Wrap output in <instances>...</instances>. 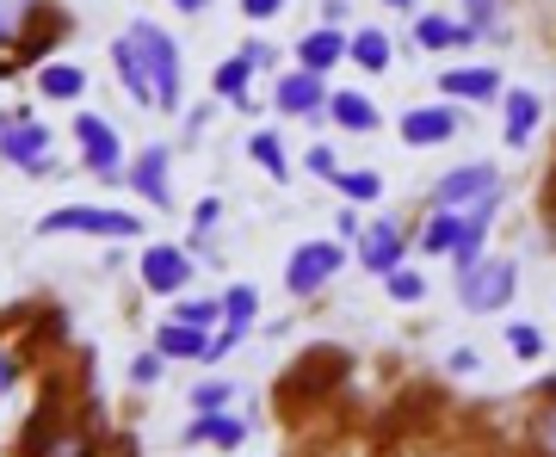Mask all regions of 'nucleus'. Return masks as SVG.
I'll return each mask as SVG.
<instances>
[{"mask_svg":"<svg viewBox=\"0 0 556 457\" xmlns=\"http://www.w3.org/2000/svg\"><path fill=\"white\" fill-rule=\"evenodd\" d=\"M346 383H353V353L334 346V340H316V346H303L298 365L278 378L273 402H278L285 420H303V415H316V408H328Z\"/></svg>","mask_w":556,"mask_h":457,"instance_id":"obj_1","label":"nucleus"},{"mask_svg":"<svg viewBox=\"0 0 556 457\" xmlns=\"http://www.w3.org/2000/svg\"><path fill=\"white\" fill-rule=\"evenodd\" d=\"M124 38L137 43L142 68H149V87H155V112H186V56L167 25H149V20H130Z\"/></svg>","mask_w":556,"mask_h":457,"instance_id":"obj_2","label":"nucleus"},{"mask_svg":"<svg viewBox=\"0 0 556 457\" xmlns=\"http://www.w3.org/2000/svg\"><path fill=\"white\" fill-rule=\"evenodd\" d=\"M75 402H80V396H75L62 378H43V396H38V408L25 415L20 439H13V457H43V452H50V445H56V439L80 420Z\"/></svg>","mask_w":556,"mask_h":457,"instance_id":"obj_3","label":"nucleus"},{"mask_svg":"<svg viewBox=\"0 0 556 457\" xmlns=\"http://www.w3.org/2000/svg\"><path fill=\"white\" fill-rule=\"evenodd\" d=\"M501 192H507V179H501L495 161H464V167H452V174L427 192V211H452V217H464V211L501 204Z\"/></svg>","mask_w":556,"mask_h":457,"instance_id":"obj_4","label":"nucleus"},{"mask_svg":"<svg viewBox=\"0 0 556 457\" xmlns=\"http://www.w3.org/2000/svg\"><path fill=\"white\" fill-rule=\"evenodd\" d=\"M38 236H100V241H137L142 217L137 211H112V204H62V211H43Z\"/></svg>","mask_w":556,"mask_h":457,"instance_id":"obj_5","label":"nucleus"},{"mask_svg":"<svg viewBox=\"0 0 556 457\" xmlns=\"http://www.w3.org/2000/svg\"><path fill=\"white\" fill-rule=\"evenodd\" d=\"M514 291H519V266L507 254H482L477 266L457 272V303H464L470 316H495V309H507Z\"/></svg>","mask_w":556,"mask_h":457,"instance_id":"obj_6","label":"nucleus"},{"mask_svg":"<svg viewBox=\"0 0 556 457\" xmlns=\"http://www.w3.org/2000/svg\"><path fill=\"white\" fill-rule=\"evenodd\" d=\"M56 137H50V124H38L31 112H0V161H13L25 179H43L50 167H56Z\"/></svg>","mask_w":556,"mask_h":457,"instance_id":"obj_7","label":"nucleus"},{"mask_svg":"<svg viewBox=\"0 0 556 457\" xmlns=\"http://www.w3.org/2000/svg\"><path fill=\"white\" fill-rule=\"evenodd\" d=\"M340 266H346V247L340 241H298L291 259H285V291L298 303H309L340 279Z\"/></svg>","mask_w":556,"mask_h":457,"instance_id":"obj_8","label":"nucleus"},{"mask_svg":"<svg viewBox=\"0 0 556 457\" xmlns=\"http://www.w3.org/2000/svg\"><path fill=\"white\" fill-rule=\"evenodd\" d=\"M204 259H192V247L179 241H149V254L137 259V284L149 297H186V284L199 279Z\"/></svg>","mask_w":556,"mask_h":457,"instance_id":"obj_9","label":"nucleus"},{"mask_svg":"<svg viewBox=\"0 0 556 457\" xmlns=\"http://www.w3.org/2000/svg\"><path fill=\"white\" fill-rule=\"evenodd\" d=\"M75 142H80V167L93 179H124V137L118 124H105L100 112H75Z\"/></svg>","mask_w":556,"mask_h":457,"instance_id":"obj_10","label":"nucleus"},{"mask_svg":"<svg viewBox=\"0 0 556 457\" xmlns=\"http://www.w3.org/2000/svg\"><path fill=\"white\" fill-rule=\"evenodd\" d=\"M353 259L371 272V279H390L396 266H408V229L396 217H371L353 241Z\"/></svg>","mask_w":556,"mask_h":457,"instance_id":"obj_11","label":"nucleus"},{"mask_svg":"<svg viewBox=\"0 0 556 457\" xmlns=\"http://www.w3.org/2000/svg\"><path fill=\"white\" fill-rule=\"evenodd\" d=\"M124 186H130L149 211H174V149H167V142H149L137 161H124Z\"/></svg>","mask_w":556,"mask_h":457,"instance_id":"obj_12","label":"nucleus"},{"mask_svg":"<svg viewBox=\"0 0 556 457\" xmlns=\"http://www.w3.org/2000/svg\"><path fill=\"white\" fill-rule=\"evenodd\" d=\"M75 31V20L62 13L56 0H43L38 13H31V25L20 31V43H13V62L20 68H43V62H56V43Z\"/></svg>","mask_w":556,"mask_h":457,"instance_id":"obj_13","label":"nucleus"},{"mask_svg":"<svg viewBox=\"0 0 556 457\" xmlns=\"http://www.w3.org/2000/svg\"><path fill=\"white\" fill-rule=\"evenodd\" d=\"M507 80H501L495 62H457V68H439V100L457 105H501Z\"/></svg>","mask_w":556,"mask_h":457,"instance_id":"obj_14","label":"nucleus"},{"mask_svg":"<svg viewBox=\"0 0 556 457\" xmlns=\"http://www.w3.org/2000/svg\"><path fill=\"white\" fill-rule=\"evenodd\" d=\"M464 130V112H452V105H408L396 118V137L408 142V149H445V142Z\"/></svg>","mask_w":556,"mask_h":457,"instance_id":"obj_15","label":"nucleus"},{"mask_svg":"<svg viewBox=\"0 0 556 457\" xmlns=\"http://www.w3.org/2000/svg\"><path fill=\"white\" fill-rule=\"evenodd\" d=\"M273 112L278 118H321L328 112V80L309 68H285L273 80Z\"/></svg>","mask_w":556,"mask_h":457,"instance_id":"obj_16","label":"nucleus"},{"mask_svg":"<svg viewBox=\"0 0 556 457\" xmlns=\"http://www.w3.org/2000/svg\"><path fill=\"white\" fill-rule=\"evenodd\" d=\"M538 124H544V100L532 87H507L501 93V137H507V149H526L538 137Z\"/></svg>","mask_w":556,"mask_h":457,"instance_id":"obj_17","label":"nucleus"},{"mask_svg":"<svg viewBox=\"0 0 556 457\" xmlns=\"http://www.w3.org/2000/svg\"><path fill=\"white\" fill-rule=\"evenodd\" d=\"M346 62L365 68V75H390L396 68V38L383 25H358V31H346Z\"/></svg>","mask_w":556,"mask_h":457,"instance_id":"obj_18","label":"nucleus"},{"mask_svg":"<svg viewBox=\"0 0 556 457\" xmlns=\"http://www.w3.org/2000/svg\"><path fill=\"white\" fill-rule=\"evenodd\" d=\"M105 56H112V75H118V87L124 93H130V100L142 105V112H155V87H149V68H142V56H137V43L124 38H112V50H105Z\"/></svg>","mask_w":556,"mask_h":457,"instance_id":"obj_19","label":"nucleus"},{"mask_svg":"<svg viewBox=\"0 0 556 457\" xmlns=\"http://www.w3.org/2000/svg\"><path fill=\"white\" fill-rule=\"evenodd\" d=\"M321 118H334L346 137H371L383 124V112L371 105V93H353V87H340V93H328V112Z\"/></svg>","mask_w":556,"mask_h":457,"instance_id":"obj_20","label":"nucleus"},{"mask_svg":"<svg viewBox=\"0 0 556 457\" xmlns=\"http://www.w3.org/2000/svg\"><path fill=\"white\" fill-rule=\"evenodd\" d=\"M340 62H346V31L316 25V31H303L298 38V68H309V75L328 80V68H340Z\"/></svg>","mask_w":556,"mask_h":457,"instance_id":"obj_21","label":"nucleus"},{"mask_svg":"<svg viewBox=\"0 0 556 457\" xmlns=\"http://www.w3.org/2000/svg\"><path fill=\"white\" fill-rule=\"evenodd\" d=\"M155 353L161 358H192V365H211V334H204V328H186V321H161V328H155Z\"/></svg>","mask_w":556,"mask_h":457,"instance_id":"obj_22","label":"nucleus"},{"mask_svg":"<svg viewBox=\"0 0 556 457\" xmlns=\"http://www.w3.org/2000/svg\"><path fill=\"white\" fill-rule=\"evenodd\" d=\"M415 43L420 50H464V43H477V31L464 20H445V13H415Z\"/></svg>","mask_w":556,"mask_h":457,"instance_id":"obj_23","label":"nucleus"},{"mask_svg":"<svg viewBox=\"0 0 556 457\" xmlns=\"http://www.w3.org/2000/svg\"><path fill=\"white\" fill-rule=\"evenodd\" d=\"M31 80H38L43 100H56V105H75L87 93V68L80 62H43V68H31Z\"/></svg>","mask_w":556,"mask_h":457,"instance_id":"obj_24","label":"nucleus"},{"mask_svg":"<svg viewBox=\"0 0 556 457\" xmlns=\"http://www.w3.org/2000/svg\"><path fill=\"white\" fill-rule=\"evenodd\" d=\"M241 439H248V427H241L229 408H223V415H192V420H186V445H217V452H236Z\"/></svg>","mask_w":556,"mask_h":457,"instance_id":"obj_25","label":"nucleus"},{"mask_svg":"<svg viewBox=\"0 0 556 457\" xmlns=\"http://www.w3.org/2000/svg\"><path fill=\"white\" fill-rule=\"evenodd\" d=\"M457 241H464V217H452V211H427V223H420V236L408 241V247H420L427 259H439V254H457Z\"/></svg>","mask_w":556,"mask_h":457,"instance_id":"obj_26","label":"nucleus"},{"mask_svg":"<svg viewBox=\"0 0 556 457\" xmlns=\"http://www.w3.org/2000/svg\"><path fill=\"white\" fill-rule=\"evenodd\" d=\"M248 87H254V68H248L241 56L217 62V75H211V93H217L223 105H236V112H254V93H248Z\"/></svg>","mask_w":556,"mask_h":457,"instance_id":"obj_27","label":"nucleus"},{"mask_svg":"<svg viewBox=\"0 0 556 457\" xmlns=\"http://www.w3.org/2000/svg\"><path fill=\"white\" fill-rule=\"evenodd\" d=\"M519 445H526V457H556V396H538L532 402Z\"/></svg>","mask_w":556,"mask_h":457,"instance_id":"obj_28","label":"nucleus"},{"mask_svg":"<svg viewBox=\"0 0 556 457\" xmlns=\"http://www.w3.org/2000/svg\"><path fill=\"white\" fill-rule=\"evenodd\" d=\"M248 161H254L273 186L291 179V155H285V137H278V130H254V137H248Z\"/></svg>","mask_w":556,"mask_h":457,"instance_id":"obj_29","label":"nucleus"},{"mask_svg":"<svg viewBox=\"0 0 556 457\" xmlns=\"http://www.w3.org/2000/svg\"><path fill=\"white\" fill-rule=\"evenodd\" d=\"M334 186H340V199L346 204H378L383 199V174L378 167H340Z\"/></svg>","mask_w":556,"mask_h":457,"instance_id":"obj_30","label":"nucleus"},{"mask_svg":"<svg viewBox=\"0 0 556 457\" xmlns=\"http://www.w3.org/2000/svg\"><path fill=\"white\" fill-rule=\"evenodd\" d=\"M167 321H186V328H204V334H217V328H223V297H179Z\"/></svg>","mask_w":556,"mask_h":457,"instance_id":"obj_31","label":"nucleus"},{"mask_svg":"<svg viewBox=\"0 0 556 457\" xmlns=\"http://www.w3.org/2000/svg\"><path fill=\"white\" fill-rule=\"evenodd\" d=\"M38 7L43 0H0V56H13V43H20V31L31 25Z\"/></svg>","mask_w":556,"mask_h":457,"instance_id":"obj_32","label":"nucleus"},{"mask_svg":"<svg viewBox=\"0 0 556 457\" xmlns=\"http://www.w3.org/2000/svg\"><path fill=\"white\" fill-rule=\"evenodd\" d=\"M100 445H105V427L93 433L87 420H75V427H68V433H62V439H56V445H50L43 457H100Z\"/></svg>","mask_w":556,"mask_h":457,"instance_id":"obj_33","label":"nucleus"},{"mask_svg":"<svg viewBox=\"0 0 556 457\" xmlns=\"http://www.w3.org/2000/svg\"><path fill=\"white\" fill-rule=\"evenodd\" d=\"M383 291H390L402 309H415V303H427V272H420V266H396V272L383 279Z\"/></svg>","mask_w":556,"mask_h":457,"instance_id":"obj_34","label":"nucleus"},{"mask_svg":"<svg viewBox=\"0 0 556 457\" xmlns=\"http://www.w3.org/2000/svg\"><path fill=\"white\" fill-rule=\"evenodd\" d=\"M229 402H236V383H229V378H204V383H192V408H199V415H223Z\"/></svg>","mask_w":556,"mask_h":457,"instance_id":"obj_35","label":"nucleus"},{"mask_svg":"<svg viewBox=\"0 0 556 457\" xmlns=\"http://www.w3.org/2000/svg\"><path fill=\"white\" fill-rule=\"evenodd\" d=\"M457 7H464V25H470L477 38H495L501 13H507V0H457Z\"/></svg>","mask_w":556,"mask_h":457,"instance_id":"obj_36","label":"nucleus"},{"mask_svg":"<svg viewBox=\"0 0 556 457\" xmlns=\"http://www.w3.org/2000/svg\"><path fill=\"white\" fill-rule=\"evenodd\" d=\"M217 223H223V199H217V192H204V199L192 204V254L217 236Z\"/></svg>","mask_w":556,"mask_h":457,"instance_id":"obj_37","label":"nucleus"},{"mask_svg":"<svg viewBox=\"0 0 556 457\" xmlns=\"http://www.w3.org/2000/svg\"><path fill=\"white\" fill-rule=\"evenodd\" d=\"M507 346H514V358H526V365L551 358V346H544V328H532V321H514V328H507Z\"/></svg>","mask_w":556,"mask_h":457,"instance_id":"obj_38","label":"nucleus"},{"mask_svg":"<svg viewBox=\"0 0 556 457\" xmlns=\"http://www.w3.org/2000/svg\"><path fill=\"white\" fill-rule=\"evenodd\" d=\"M20 378H25V353L13 346V340H0V396L20 390Z\"/></svg>","mask_w":556,"mask_h":457,"instance_id":"obj_39","label":"nucleus"},{"mask_svg":"<svg viewBox=\"0 0 556 457\" xmlns=\"http://www.w3.org/2000/svg\"><path fill=\"white\" fill-rule=\"evenodd\" d=\"M161 378H167V358H161L155 346H149V353H142L137 365H130V383H137V390H155Z\"/></svg>","mask_w":556,"mask_h":457,"instance_id":"obj_40","label":"nucleus"},{"mask_svg":"<svg viewBox=\"0 0 556 457\" xmlns=\"http://www.w3.org/2000/svg\"><path fill=\"white\" fill-rule=\"evenodd\" d=\"M303 167H309V174H316V179H328V186H334V179H340V155H334V149H328V142H316V149L303 155Z\"/></svg>","mask_w":556,"mask_h":457,"instance_id":"obj_41","label":"nucleus"},{"mask_svg":"<svg viewBox=\"0 0 556 457\" xmlns=\"http://www.w3.org/2000/svg\"><path fill=\"white\" fill-rule=\"evenodd\" d=\"M211 118H217V100H199V105H186V112H179V124H186V137H192V142L211 130Z\"/></svg>","mask_w":556,"mask_h":457,"instance_id":"obj_42","label":"nucleus"},{"mask_svg":"<svg viewBox=\"0 0 556 457\" xmlns=\"http://www.w3.org/2000/svg\"><path fill=\"white\" fill-rule=\"evenodd\" d=\"M445 371H452V378H477V371H482V353H477V346H452Z\"/></svg>","mask_w":556,"mask_h":457,"instance_id":"obj_43","label":"nucleus"},{"mask_svg":"<svg viewBox=\"0 0 556 457\" xmlns=\"http://www.w3.org/2000/svg\"><path fill=\"white\" fill-rule=\"evenodd\" d=\"M236 56H241V62H248V68H254V75H260V68H273V43L248 38V43H241V50H236Z\"/></svg>","mask_w":556,"mask_h":457,"instance_id":"obj_44","label":"nucleus"},{"mask_svg":"<svg viewBox=\"0 0 556 457\" xmlns=\"http://www.w3.org/2000/svg\"><path fill=\"white\" fill-rule=\"evenodd\" d=\"M241 13H248L254 25H266V20H278V13H285V0H241Z\"/></svg>","mask_w":556,"mask_h":457,"instance_id":"obj_45","label":"nucleus"},{"mask_svg":"<svg viewBox=\"0 0 556 457\" xmlns=\"http://www.w3.org/2000/svg\"><path fill=\"white\" fill-rule=\"evenodd\" d=\"M358 229H365V217H358V211H340V217H334V241H340V247H346V241H358Z\"/></svg>","mask_w":556,"mask_h":457,"instance_id":"obj_46","label":"nucleus"},{"mask_svg":"<svg viewBox=\"0 0 556 457\" xmlns=\"http://www.w3.org/2000/svg\"><path fill=\"white\" fill-rule=\"evenodd\" d=\"M340 20H346V0H321V25H334L340 31Z\"/></svg>","mask_w":556,"mask_h":457,"instance_id":"obj_47","label":"nucleus"},{"mask_svg":"<svg viewBox=\"0 0 556 457\" xmlns=\"http://www.w3.org/2000/svg\"><path fill=\"white\" fill-rule=\"evenodd\" d=\"M174 13H186V20H199V13H211V0H174Z\"/></svg>","mask_w":556,"mask_h":457,"instance_id":"obj_48","label":"nucleus"},{"mask_svg":"<svg viewBox=\"0 0 556 457\" xmlns=\"http://www.w3.org/2000/svg\"><path fill=\"white\" fill-rule=\"evenodd\" d=\"M390 13H420V0H383Z\"/></svg>","mask_w":556,"mask_h":457,"instance_id":"obj_49","label":"nucleus"},{"mask_svg":"<svg viewBox=\"0 0 556 457\" xmlns=\"http://www.w3.org/2000/svg\"><path fill=\"white\" fill-rule=\"evenodd\" d=\"M551 241H556V217H551Z\"/></svg>","mask_w":556,"mask_h":457,"instance_id":"obj_50","label":"nucleus"}]
</instances>
